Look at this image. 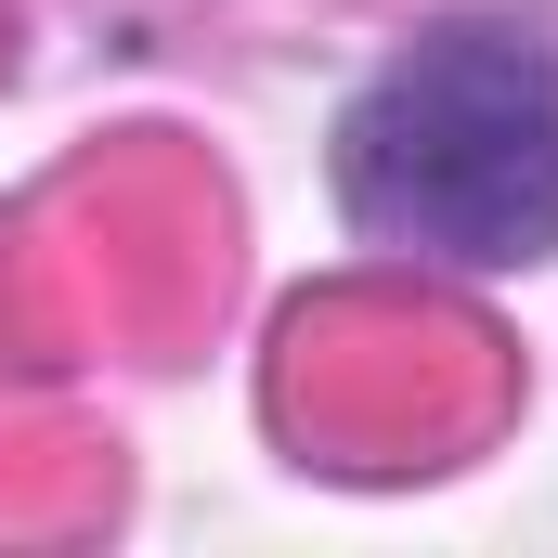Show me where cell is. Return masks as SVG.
I'll use <instances>...</instances> for the list:
<instances>
[{
	"instance_id": "cell-1",
	"label": "cell",
	"mask_w": 558,
	"mask_h": 558,
	"mask_svg": "<svg viewBox=\"0 0 558 558\" xmlns=\"http://www.w3.org/2000/svg\"><path fill=\"white\" fill-rule=\"evenodd\" d=\"M338 221L441 274L558 260V26L520 0L428 13L364 65L325 143Z\"/></svg>"
}]
</instances>
